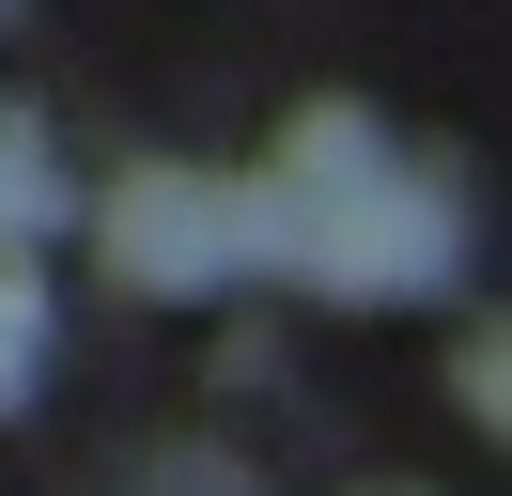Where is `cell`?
Listing matches in <instances>:
<instances>
[{
  "mask_svg": "<svg viewBox=\"0 0 512 496\" xmlns=\"http://www.w3.org/2000/svg\"><path fill=\"white\" fill-rule=\"evenodd\" d=\"M450 186L435 171H357V186H326V202H295V217H264V264H295L311 295H435L450 279Z\"/></svg>",
  "mask_w": 512,
  "mask_h": 496,
  "instance_id": "1",
  "label": "cell"
},
{
  "mask_svg": "<svg viewBox=\"0 0 512 496\" xmlns=\"http://www.w3.org/2000/svg\"><path fill=\"white\" fill-rule=\"evenodd\" d=\"M94 248L125 295H218V279L264 264V202L233 171H125L94 202Z\"/></svg>",
  "mask_w": 512,
  "mask_h": 496,
  "instance_id": "2",
  "label": "cell"
},
{
  "mask_svg": "<svg viewBox=\"0 0 512 496\" xmlns=\"http://www.w3.org/2000/svg\"><path fill=\"white\" fill-rule=\"evenodd\" d=\"M32 357H47V279L0 264V403H32Z\"/></svg>",
  "mask_w": 512,
  "mask_h": 496,
  "instance_id": "4",
  "label": "cell"
},
{
  "mask_svg": "<svg viewBox=\"0 0 512 496\" xmlns=\"http://www.w3.org/2000/svg\"><path fill=\"white\" fill-rule=\"evenodd\" d=\"M0 16H16V0H0Z\"/></svg>",
  "mask_w": 512,
  "mask_h": 496,
  "instance_id": "5",
  "label": "cell"
},
{
  "mask_svg": "<svg viewBox=\"0 0 512 496\" xmlns=\"http://www.w3.org/2000/svg\"><path fill=\"white\" fill-rule=\"evenodd\" d=\"M32 233H63V155L32 124H0V264H32Z\"/></svg>",
  "mask_w": 512,
  "mask_h": 496,
  "instance_id": "3",
  "label": "cell"
}]
</instances>
